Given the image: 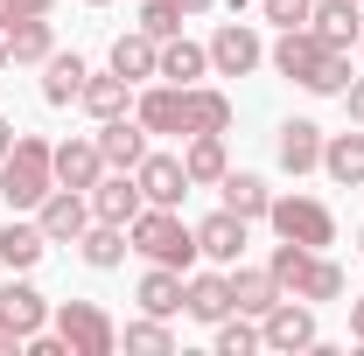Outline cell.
<instances>
[{
  "label": "cell",
  "mask_w": 364,
  "mask_h": 356,
  "mask_svg": "<svg viewBox=\"0 0 364 356\" xmlns=\"http://www.w3.org/2000/svg\"><path fill=\"white\" fill-rule=\"evenodd\" d=\"M273 70L294 77L301 91H316V98H343V84H350V49H329L316 28H280Z\"/></svg>",
  "instance_id": "1"
},
{
  "label": "cell",
  "mask_w": 364,
  "mask_h": 356,
  "mask_svg": "<svg viewBox=\"0 0 364 356\" xmlns=\"http://www.w3.org/2000/svg\"><path fill=\"white\" fill-rule=\"evenodd\" d=\"M49 189H56V147L36 140V133H14L7 161H0V196H7V210H36Z\"/></svg>",
  "instance_id": "2"
},
{
  "label": "cell",
  "mask_w": 364,
  "mask_h": 356,
  "mask_svg": "<svg viewBox=\"0 0 364 356\" xmlns=\"http://www.w3.org/2000/svg\"><path fill=\"white\" fill-rule=\"evenodd\" d=\"M267 272L280 279V294H301V301H343V266L322 259V252H309V245H294V238L273 245Z\"/></svg>",
  "instance_id": "3"
},
{
  "label": "cell",
  "mask_w": 364,
  "mask_h": 356,
  "mask_svg": "<svg viewBox=\"0 0 364 356\" xmlns=\"http://www.w3.org/2000/svg\"><path fill=\"white\" fill-rule=\"evenodd\" d=\"M127 238H134V252L147 259V266H176V272H189L203 252H196V230L176 217V210H161V203H147L134 223H127Z\"/></svg>",
  "instance_id": "4"
},
{
  "label": "cell",
  "mask_w": 364,
  "mask_h": 356,
  "mask_svg": "<svg viewBox=\"0 0 364 356\" xmlns=\"http://www.w3.org/2000/svg\"><path fill=\"white\" fill-rule=\"evenodd\" d=\"M49 328L63 335L70 356H112L119 350V328H112V314L98 308V301H63V308H49Z\"/></svg>",
  "instance_id": "5"
},
{
  "label": "cell",
  "mask_w": 364,
  "mask_h": 356,
  "mask_svg": "<svg viewBox=\"0 0 364 356\" xmlns=\"http://www.w3.org/2000/svg\"><path fill=\"white\" fill-rule=\"evenodd\" d=\"M267 223H273V238H294L309 252L336 245V217H329V203H316V196H273Z\"/></svg>",
  "instance_id": "6"
},
{
  "label": "cell",
  "mask_w": 364,
  "mask_h": 356,
  "mask_svg": "<svg viewBox=\"0 0 364 356\" xmlns=\"http://www.w3.org/2000/svg\"><path fill=\"white\" fill-rule=\"evenodd\" d=\"M259 343L267 350H316V301H301V294H280L267 314H259Z\"/></svg>",
  "instance_id": "7"
},
{
  "label": "cell",
  "mask_w": 364,
  "mask_h": 356,
  "mask_svg": "<svg viewBox=\"0 0 364 356\" xmlns=\"http://www.w3.org/2000/svg\"><path fill=\"white\" fill-rule=\"evenodd\" d=\"M36 223H43L49 245H77L91 230V196L85 189H49L43 203H36Z\"/></svg>",
  "instance_id": "8"
},
{
  "label": "cell",
  "mask_w": 364,
  "mask_h": 356,
  "mask_svg": "<svg viewBox=\"0 0 364 356\" xmlns=\"http://www.w3.org/2000/svg\"><path fill=\"white\" fill-rule=\"evenodd\" d=\"M203 49H210V70H218V77H252V70L267 63V49H259V35H252L245 21H225Z\"/></svg>",
  "instance_id": "9"
},
{
  "label": "cell",
  "mask_w": 364,
  "mask_h": 356,
  "mask_svg": "<svg viewBox=\"0 0 364 356\" xmlns=\"http://www.w3.org/2000/svg\"><path fill=\"white\" fill-rule=\"evenodd\" d=\"M182 314L189 321H203V328H218L231 314V272H182Z\"/></svg>",
  "instance_id": "10"
},
{
  "label": "cell",
  "mask_w": 364,
  "mask_h": 356,
  "mask_svg": "<svg viewBox=\"0 0 364 356\" xmlns=\"http://www.w3.org/2000/svg\"><path fill=\"white\" fill-rule=\"evenodd\" d=\"M140 210H147V196H140L134 168H112V175L91 182V217H98V223H134Z\"/></svg>",
  "instance_id": "11"
},
{
  "label": "cell",
  "mask_w": 364,
  "mask_h": 356,
  "mask_svg": "<svg viewBox=\"0 0 364 356\" xmlns=\"http://www.w3.org/2000/svg\"><path fill=\"white\" fill-rule=\"evenodd\" d=\"M134 182H140V196L161 203V210H176L182 196H189V168H182V154H140Z\"/></svg>",
  "instance_id": "12"
},
{
  "label": "cell",
  "mask_w": 364,
  "mask_h": 356,
  "mask_svg": "<svg viewBox=\"0 0 364 356\" xmlns=\"http://www.w3.org/2000/svg\"><path fill=\"white\" fill-rule=\"evenodd\" d=\"M0 328L21 335V343H28L36 328H49V301L28 287V279H7V287H0Z\"/></svg>",
  "instance_id": "13"
},
{
  "label": "cell",
  "mask_w": 364,
  "mask_h": 356,
  "mask_svg": "<svg viewBox=\"0 0 364 356\" xmlns=\"http://www.w3.org/2000/svg\"><path fill=\"white\" fill-rule=\"evenodd\" d=\"M245 230H252V223L238 217V210H218V217L196 223V252H203V259H218V266H238V252H245Z\"/></svg>",
  "instance_id": "14"
},
{
  "label": "cell",
  "mask_w": 364,
  "mask_h": 356,
  "mask_svg": "<svg viewBox=\"0 0 364 356\" xmlns=\"http://www.w3.org/2000/svg\"><path fill=\"white\" fill-rule=\"evenodd\" d=\"M98 154H105V168H140V154H147V126H140V119H127V112H119V119H98Z\"/></svg>",
  "instance_id": "15"
},
{
  "label": "cell",
  "mask_w": 364,
  "mask_h": 356,
  "mask_svg": "<svg viewBox=\"0 0 364 356\" xmlns=\"http://www.w3.org/2000/svg\"><path fill=\"white\" fill-rule=\"evenodd\" d=\"M322 175L336 182V189H364V126L322 140Z\"/></svg>",
  "instance_id": "16"
},
{
  "label": "cell",
  "mask_w": 364,
  "mask_h": 356,
  "mask_svg": "<svg viewBox=\"0 0 364 356\" xmlns=\"http://www.w3.org/2000/svg\"><path fill=\"white\" fill-rule=\"evenodd\" d=\"M273 154H280V168H287V175L322 168V126H316V119H287L280 140H273Z\"/></svg>",
  "instance_id": "17"
},
{
  "label": "cell",
  "mask_w": 364,
  "mask_h": 356,
  "mask_svg": "<svg viewBox=\"0 0 364 356\" xmlns=\"http://www.w3.org/2000/svg\"><path fill=\"white\" fill-rule=\"evenodd\" d=\"M309 28H316L329 49H358V35H364V7H358V0H316Z\"/></svg>",
  "instance_id": "18"
},
{
  "label": "cell",
  "mask_w": 364,
  "mask_h": 356,
  "mask_svg": "<svg viewBox=\"0 0 364 356\" xmlns=\"http://www.w3.org/2000/svg\"><path fill=\"white\" fill-rule=\"evenodd\" d=\"M43 252H49L43 223H36V217H21V210H14V223L0 230V266H7V272H28V266H43Z\"/></svg>",
  "instance_id": "19"
},
{
  "label": "cell",
  "mask_w": 364,
  "mask_h": 356,
  "mask_svg": "<svg viewBox=\"0 0 364 356\" xmlns=\"http://www.w3.org/2000/svg\"><path fill=\"white\" fill-rule=\"evenodd\" d=\"M182 126L189 133H231V98L218 84H189L182 91Z\"/></svg>",
  "instance_id": "20"
},
{
  "label": "cell",
  "mask_w": 364,
  "mask_h": 356,
  "mask_svg": "<svg viewBox=\"0 0 364 356\" xmlns=\"http://www.w3.org/2000/svg\"><path fill=\"white\" fill-rule=\"evenodd\" d=\"M98 175H105L98 140H63V147H56V189H85V196H91Z\"/></svg>",
  "instance_id": "21"
},
{
  "label": "cell",
  "mask_w": 364,
  "mask_h": 356,
  "mask_svg": "<svg viewBox=\"0 0 364 356\" xmlns=\"http://www.w3.org/2000/svg\"><path fill=\"white\" fill-rule=\"evenodd\" d=\"M273 301H280V279L267 266H231V314H252L259 321Z\"/></svg>",
  "instance_id": "22"
},
{
  "label": "cell",
  "mask_w": 364,
  "mask_h": 356,
  "mask_svg": "<svg viewBox=\"0 0 364 356\" xmlns=\"http://www.w3.org/2000/svg\"><path fill=\"white\" fill-rule=\"evenodd\" d=\"M182 91H189V84H154V91H140L134 119L147 126V133H189V126H182Z\"/></svg>",
  "instance_id": "23"
},
{
  "label": "cell",
  "mask_w": 364,
  "mask_h": 356,
  "mask_svg": "<svg viewBox=\"0 0 364 356\" xmlns=\"http://www.w3.org/2000/svg\"><path fill=\"white\" fill-rule=\"evenodd\" d=\"M112 70H119V77H127V84H147V77H161V43H154V35H119V43H112Z\"/></svg>",
  "instance_id": "24"
},
{
  "label": "cell",
  "mask_w": 364,
  "mask_h": 356,
  "mask_svg": "<svg viewBox=\"0 0 364 356\" xmlns=\"http://www.w3.org/2000/svg\"><path fill=\"white\" fill-rule=\"evenodd\" d=\"M77 252H85L91 272H112L127 252H134V238H127V223H98V217H91V230L77 238Z\"/></svg>",
  "instance_id": "25"
},
{
  "label": "cell",
  "mask_w": 364,
  "mask_h": 356,
  "mask_svg": "<svg viewBox=\"0 0 364 356\" xmlns=\"http://www.w3.org/2000/svg\"><path fill=\"white\" fill-rule=\"evenodd\" d=\"M182 168H189V189H218L225 182V133H189V154H182Z\"/></svg>",
  "instance_id": "26"
},
{
  "label": "cell",
  "mask_w": 364,
  "mask_h": 356,
  "mask_svg": "<svg viewBox=\"0 0 364 356\" xmlns=\"http://www.w3.org/2000/svg\"><path fill=\"white\" fill-rule=\"evenodd\" d=\"M161 77H168V84H196V77H210V49L189 43V35H168V43H161Z\"/></svg>",
  "instance_id": "27"
},
{
  "label": "cell",
  "mask_w": 364,
  "mask_h": 356,
  "mask_svg": "<svg viewBox=\"0 0 364 356\" xmlns=\"http://www.w3.org/2000/svg\"><path fill=\"white\" fill-rule=\"evenodd\" d=\"M85 77H91V63L77 56V49H70V56H49V63H43V98H49V105H77Z\"/></svg>",
  "instance_id": "28"
},
{
  "label": "cell",
  "mask_w": 364,
  "mask_h": 356,
  "mask_svg": "<svg viewBox=\"0 0 364 356\" xmlns=\"http://www.w3.org/2000/svg\"><path fill=\"white\" fill-rule=\"evenodd\" d=\"M218 196H225V210H238L245 223H259V217L273 210V189H267L259 175H231V168H225V182H218Z\"/></svg>",
  "instance_id": "29"
},
{
  "label": "cell",
  "mask_w": 364,
  "mask_h": 356,
  "mask_svg": "<svg viewBox=\"0 0 364 356\" xmlns=\"http://www.w3.org/2000/svg\"><path fill=\"white\" fill-rule=\"evenodd\" d=\"M140 314H182V272L176 266H147L140 272Z\"/></svg>",
  "instance_id": "30"
},
{
  "label": "cell",
  "mask_w": 364,
  "mask_h": 356,
  "mask_svg": "<svg viewBox=\"0 0 364 356\" xmlns=\"http://www.w3.org/2000/svg\"><path fill=\"white\" fill-rule=\"evenodd\" d=\"M49 56H56V35H49L43 14H28V21L7 28V63H49Z\"/></svg>",
  "instance_id": "31"
},
{
  "label": "cell",
  "mask_w": 364,
  "mask_h": 356,
  "mask_svg": "<svg viewBox=\"0 0 364 356\" xmlns=\"http://www.w3.org/2000/svg\"><path fill=\"white\" fill-rule=\"evenodd\" d=\"M127 77H119V70H105V77H85V91H77V105H85L91 119H119V112H127Z\"/></svg>",
  "instance_id": "32"
},
{
  "label": "cell",
  "mask_w": 364,
  "mask_h": 356,
  "mask_svg": "<svg viewBox=\"0 0 364 356\" xmlns=\"http://www.w3.org/2000/svg\"><path fill=\"white\" fill-rule=\"evenodd\" d=\"M119 343H127V350H147V356H168V350H176V335H168V321H161V314L127 321V328H119Z\"/></svg>",
  "instance_id": "33"
},
{
  "label": "cell",
  "mask_w": 364,
  "mask_h": 356,
  "mask_svg": "<svg viewBox=\"0 0 364 356\" xmlns=\"http://www.w3.org/2000/svg\"><path fill=\"white\" fill-rule=\"evenodd\" d=\"M252 350H267L259 343V328H252V314H238V321H218V356H252Z\"/></svg>",
  "instance_id": "34"
},
{
  "label": "cell",
  "mask_w": 364,
  "mask_h": 356,
  "mask_svg": "<svg viewBox=\"0 0 364 356\" xmlns=\"http://www.w3.org/2000/svg\"><path fill=\"white\" fill-rule=\"evenodd\" d=\"M140 35H154V43L182 35V7L176 0H147V7H140Z\"/></svg>",
  "instance_id": "35"
},
{
  "label": "cell",
  "mask_w": 364,
  "mask_h": 356,
  "mask_svg": "<svg viewBox=\"0 0 364 356\" xmlns=\"http://www.w3.org/2000/svg\"><path fill=\"white\" fill-rule=\"evenodd\" d=\"M259 7L273 28H309V14H316V0H259Z\"/></svg>",
  "instance_id": "36"
},
{
  "label": "cell",
  "mask_w": 364,
  "mask_h": 356,
  "mask_svg": "<svg viewBox=\"0 0 364 356\" xmlns=\"http://www.w3.org/2000/svg\"><path fill=\"white\" fill-rule=\"evenodd\" d=\"M28 14H49V0H0V35H7L14 21H28Z\"/></svg>",
  "instance_id": "37"
},
{
  "label": "cell",
  "mask_w": 364,
  "mask_h": 356,
  "mask_svg": "<svg viewBox=\"0 0 364 356\" xmlns=\"http://www.w3.org/2000/svg\"><path fill=\"white\" fill-rule=\"evenodd\" d=\"M343 105H350V126H364V77H350V84H343Z\"/></svg>",
  "instance_id": "38"
},
{
  "label": "cell",
  "mask_w": 364,
  "mask_h": 356,
  "mask_svg": "<svg viewBox=\"0 0 364 356\" xmlns=\"http://www.w3.org/2000/svg\"><path fill=\"white\" fill-rule=\"evenodd\" d=\"M350 335H358V343H364V294H358V301H350Z\"/></svg>",
  "instance_id": "39"
},
{
  "label": "cell",
  "mask_w": 364,
  "mask_h": 356,
  "mask_svg": "<svg viewBox=\"0 0 364 356\" xmlns=\"http://www.w3.org/2000/svg\"><path fill=\"white\" fill-rule=\"evenodd\" d=\"M7 147H14V119H0V161H7Z\"/></svg>",
  "instance_id": "40"
},
{
  "label": "cell",
  "mask_w": 364,
  "mask_h": 356,
  "mask_svg": "<svg viewBox=\"0 0 364 356\" xmlns=\"http://www.w3.org/2000/svg\"><path fill=\"white\" fill-rule=\"evenodd\" d=\"M176 7H182V14H203V7H210V0H176Z\"/></svg>",
  "instance_id": "41"
},
{
  "label": "cell",
  "mask_w": 364,
  "mask_h": 356,
  "mask_svg": "<svg viewBox=\"0 0 364 356\" xmlns=\"http://www.w3.org/2000/svg\"><path fill=\"white\" fill-rule=\"evenodd\" d=\"M0 70H7V35H0Z\"/></svg>",
  "instance_id": "42"
},
{
  "label": "cell",
  "mask_w": 364,
  "mask_h": 356,
  "mask_svg": "<svg viewBox=\"0 0 364 356\" xmlns=\"http://www.w3.org/2000/svg\"><path fill=\"white\" fill-rule=\"evenodd\" d=\"M85 7H105V0H85Z\"/></svg>",
  "instance_id": "43"
},
{
  "label": "cell",
  "mask_w": 364,
  "mask_h": 356,
  "mask_svg": "<svg viewBox=\"0 0 364 356\" xmlns=\"http://www.w3.org/2000/svg\"><path fill=\"white\" fill-rule=\"evenodd\" d=\"M358 245H364V230H358Z\"/></svg>",
  "instance_id": "44"
},
{
  "label": "cell",
  "mask_w": 364,
  "mask_h": 356,
  "mask_svg": "<svg viewBox=\"0 0 364 356\" xmlns=\"http://www.w3.org/2000/svg\"><path fill=\"white\" fill-rule=\"evenodd\" d=\"M358 49H364V35H358Z\"/></svg>",
  "instance_id": "45"
},
{
  "label": "cell",
  "mask_w": 364,
  "mask_h": 356,
  "mask_svg": "<svg viewBox=\"0 0 364 356\" xmlns=\"http://www.w3.org/2000/svg\"><path fill=\"white\" fill-rule=\"evenodd\" d=\"M358 7H364V0H358Z\"/></svg>",
  "instance_id": "46"
}]
</instances>
